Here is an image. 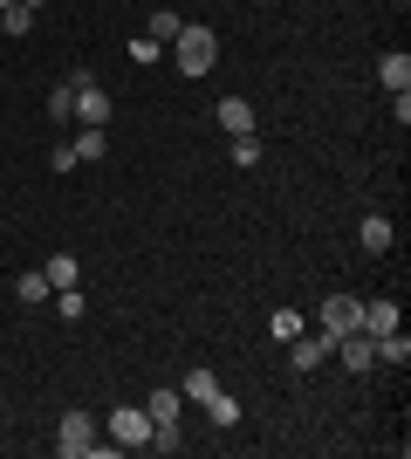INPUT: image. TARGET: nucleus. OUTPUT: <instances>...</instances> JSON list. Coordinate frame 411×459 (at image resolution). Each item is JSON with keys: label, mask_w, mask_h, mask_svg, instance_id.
<instances>
[{"label": "nucleus", "mask_w": 411, "mask_h": 459, "mask_svg": "<svg viewBox=\"0 0 411 459\" xmlns=\"http://www.w3.org/2000/svg\"><path fill=\"white\" fill-rule=\"evenodd\" d=\"M391 329H398V302H391V295L364 302V336H391Z\"/></svg>", "instance_id": "1a4fd4ad"}, {"label": "nucleus", "mask_w": 411, "mask_h": 459, "mask_svg": "<svg viewBox=\"0 0 411 459\" xmlns=\"http://www.w3.org/2000/svg\"><path fill=\"white\" fill-rule=\"evenodd\" d=\"M336 350H343V370H371V364H377V343L364 336V329H350V336H343Z\"/></svg>", "instance_id": "9d476101"}, {"label": "nucleus", "mask_w": 411, "mask_h": 459, "mask_svg": "<svg viewBox=\"0 0 411 459\" xmlns=\"http://www.w3.org/2000/svg\"><path fill=\"white\" fill-rule=\"evenodd\" d=\"M206 419H213V425H240V398L227 391V384H219L213 398H206Z\"/></svg>", "instance_id": "dca6fc26"}, {"label": "nucleus", "mask_w": 411, "mask_h": 459, "mask_svg": "<svg viewBox=\"0 0 411 459\" xmlns=\"http://www.w3.org/2000/svg\"><path fill=\"white\" fill-rule=\"evenodd\" d=\"M144 411H151V425H178V391H172V384H158L151 398H144Z\"/></svg>", "instance_id": "4468645a"}, {"label": "nucleus", "mask_w": 411, "mask_h": 459, "mask_svg": "<svg viewBox=\"0 0 411 459\" xmlns=\"http://www.w3.org/2000/svg\"><path fill=\"white\" fill-rule=\"evenodd\" d=\"M330 336H309V329H302V336H295V343H288V357H295V370H302V377H309V370H322V364H330Z\"/></svg>", "instance_id": "0eeeda50"}, {"label": "nucleus", "mask_w": 411, "mask_h": 459, "mask_svg": "<svg viewBox=\"0 0 411 459\" xmlns=\"http://www.w3.org/2000/svg\"><path fill=\"white\" fill-rule=\"evenodd\" d=\"M356 247H364V254H391V212H364V227H356Z\"/></svg>", "instance_id": "6e6552de"}, {"label": "nucleus", "mask_w": 411, "mask_h": 459, "mask_svg": "<svg viewBox=\"0 0 411 459\" xmlns=\"http://www.w3.org/2000/svg\"><path fill=\"white\" fill-rule=\"evenodd\" d=\"M56 308H62V323H82V308H90V302H82L76 288H56Z\"/></svg>", "instance_id": "5701e85b"}, {"label": "nucleus", "mask_w": 411, "mask_h": 459, "mask_svg": "<svg viewBox=\"0 0 411 459\" xmlns=\"http://www.w3.org/2000/svg\"><path fill=\"white\" fill-rule=\"evenodd\" d=\"M69 152H76V165H90V158H103V152H110V137H103V124H82V137H76V144H69Z\"/></svg>", "instance_id": "2eb2a0df"}, {"label": "nucleus", "mask_w": 411, "mask_h": 459, "mask_svg": "<svg viewBox=\"0 0 411 459\" xmlns=\"http://www.w3.org/2000/svg\"><path fill=\"white\" fill-rule=\"evenodd\" d=\"M69 90H76V124H110V90L90 69H69Z\"/></svg>", "instance_id": "f03ea898"}, {"label": "nucleus", "mask_w": 411, "mask_h": 459, "mask_svg": "<svg viewBox=\"0 0 411 459\" xmlns=\"http://www.w3.org/2000/svg\"><path fill=\"white\" fill-rule=\"evenodd\" d=\"M377 82H384V90H411V56H405V48L377 56Z\"/></svg>", "instance_id": "9b49d317"}, {"label": "nucleus", "mask_w": 411, "mask_h": 459, "mask_svg": "<svg viewBox=\"0 0 411 459\" xmlns=\"http://www.w3.org/2000/svg\"><path fill=\"white\" fill-rule=\"evenodd\" d=\"M0 7H14V0H0Z\"/></svg>", "instance_id": "a878e982"}, {"label": "nucleus", "mask_w": 411, "mask_h": 459, "mask_svg": "<svg viewBox=\"0 0 411 459\" xmlns=\"http://www.w3.org/2000/svg\"><path fill=\"white\" fill-rule=\"evenodd\" d=\"M48 295H56V288H48V274H14V302H48Z\"/></svg>", "instance_id": "a211bd4d"}, {"label": "nucleus", "mask_w": 411, "mask_h": 459, "mask_svg": "<svg viewBox=\"0 0 411 459\" xmlns=\"http://www.w3.org/2000/svg\"><path fill=\"white\" fill-rule=\"evenodd\" d=\"M172 62L185 69V76H206V69L219 62V35H213V28H193V21H185V28H178V41H172Z\"/></svg>", "instance_id": "f257e3e1"}, {"label": "nucleus", "mask_w": 411, "mask_h": 459, "mask_svg": "<svg viewBox=\"0 0 411 459\" xmlns=\"http://www.w3.org/2000/svg\"><path fill=\"white\" fill-rule=\"evenodd\" d=\"M178 28H185V21H178L172 7H158V14H151V28H144V35H151L158 48H172V41H178Z\"/></svg>", "instance_id": "6ab92c4d"}, {"label": "nucleus", "mask_w": 411, "mask_h": 459, "mask_svg": "<svg viewBox=\"0 0 411 459\" xmlns=\"http://www.w3.org/2000/svg\"><path fill=\"white\" fill-rule=\"evenodd\" d=\"M213 117H219V131H227V137H247V131H254V103H247V96H219Z\"/></svg>", "instance_id": "423d86ee"}, {"label": "nucleus", "mask_w": 411, "mask_h": 459, "mask_svg": "<svg viewBox=\"0 0 411 459\" xmlns=\"http://www.w3.org/2000/svg\"><path fill=\"white\" fill-rule=\"evenodd\" d=\"M0 28H7V35H28V28H35V7H21V0H14V7H0Z\"/></svg>", "instance_id": "4be33fe9"}, {"label": "nucleus", "mask_w": 411, "mask_h": 459, "mask_svg": "<svg viewBox=\"0 0 411 459\" xmlns=\"http://www.w3.org/2000/svg\"><path fill=\"white\" fill-rule=\"evenodd\" d=\"M124 56H131V62H165V48H158V41H151V35H137V41H131V48H124Z\"/></svg>", "instance_id": "b1692460"}, {"label": "nucleus", "mask_w": 411, "mask_h": 459, "mask_svg": "<svg viewBox=\"0 0 411 459\" xmlns=\"http://www.w3.org/2000/svg\"><path fill=\"white\" fill-rule=\"evenodd\" d=\"M178 391L206 404V398H213V391H219V377H213V370H206V364H199V370H185V384H178Z\"/></svg>", "instance_id": "aec40b11"}, {"label": "nucleus", "mask_w": 411, "mask_h": 459, "mask_svg": "<svg viewBox=\"0 0 411 459\" xmlns=\"http://www.w3.org/2000/svg\"><path fill=\"white\" fill-rule=\"evenodd\" d=\"M371 343H377V364H391V370H405V364H411L405 329H391V336H371Z\"/></svg>", "instance_id": "ddd939ff"}, {"label": "nucleus", "mask_w": 411, "mask_h": 459, "mask_svg": "<svg viewBox=\"0 0 411 459\" xmlns=\"http://www.w3.org/2000/svg\"><path fill=\"white\" fill-rule=\"evenodd\" d=\"M48 117H56V124H76V90H69V82L48 90Z\"/></svg>", "instance_id": "412c9836"}, {"label": "nucleus", "mask_w": 411, "mask_h": 459, "mask_svg": "<svg viewBox=\"0 0 411 459\" xmlns=\"http://www.w3.org/2000/svg\"><path fill=\"white\" fill-rule=\"evenodd\" d=\"M110 446H151V411H144V404H117V411H110Z\"/></svg>", "instance_id": "20e7f679"}, {"label": "nucleus", "mask_w": 411, "mask_h": 459, "mask_svg": "<svg viewBox=\"0 0 411 459\" xmlns=\"http://www.w3.org/2000/svg\"><path fill=\"white\" fill-rule=\"evenodd\" d=\"M41 274H48V288H76V281H82L76 254H48V261H41Z\"/></svg>", "instance_id": "f8f14e48"}, {"label": "nucleus", "mask_w": 411, "mask_h": 459, "mask_svg": "<svg viewBox=\"0 0 411 459\" xmlns=\"http://www.w3.org/2000/svg\"><path fill=\"white\" fill-rule=\"evenodd\" d=\"M302 329H309V323H302L295 308H274V316H268V336H274V343H295Z\"/></svg>", "instance_id": "f3484780"}, {"label": "nucleus", "mask_w": 411, "mask_h": 459, "mask_svg": "<svg viewBox=\"0 0 411 459\" xmlns=\"http://www.w3.org/2000/svg\"><path fill=\"white\" fill-rule=\"evenodd\" d=\"M315 316H322V336H330V343H343L350 329H364V302H356V295H322Z\"/></svg>", "instance_id": "7ed1b4c3"}, {"label": "nucleus", "mask_w": 411, "mask_h": 459, "mask_svg": "<svg viewBox=\"0 0 411 459\" xmlns=\"http://www.w3.org/2000/svg\"><path fill=\"white\" fill-rule=\"evenodd\" d=\"M90 446H97V419H90V411H62L56 453H62V459H82V453H90Z\"/></svg>", "instance_id": "39448f33"}, {"label": "nucleus", "mask_w": 411, "mask_h": 459, "mask_svg": "<svg viewBox=\"0 0 411 459\" xmlns=\"http://www.w3.org/2000/svg\"><path fill=\"white\" fill-rule=\"evenodd\" d=\"M234 165H261V137H254V131L234 137Z\"/></svg>", "instance_id": "393cba45"}]
</instances>
